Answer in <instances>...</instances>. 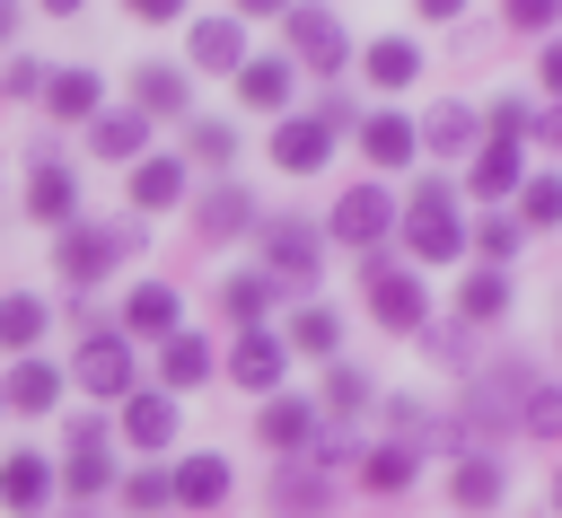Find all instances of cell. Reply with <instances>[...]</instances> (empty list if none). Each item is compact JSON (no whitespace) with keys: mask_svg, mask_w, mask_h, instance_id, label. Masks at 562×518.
<instances>
[{"mask_svg":"<svg viewBox=\"0 0 562 518\" xmlns=\"http://www.w3.org/2000/svg\"><path fill=\"white\" fill-rule=\"evenodd\" d=\"M360 290H369V316H378V325H422V281H413V272L369 263V272H360Z\"/></svg>","mask_w":562,"mask_h":518,"instance_id":"obj_5","label":"cell"},{"mask_svg":"<svg viewBox=\"0 0 562 518\" xmlns=\"http://www.w3.org/2000/svg\"><path fill=\"white\" fill-rule=\"evenodd\" d=\"M386 228H395V202H386L378 184H351V193L334 202V237H342V246H378Z\"/></svg>","mask_w":562,"mask_h":518,"instance_id":"obj_4","label":"cell"},{"mask_svg":"<svg viewBox=\"0 0 562 518\" xmlns=\"http://www.w3.org/2000/svg\"><path fill=\"white\" fill-rule=\"evenodd\" d=\"M465 132H474L465 105H439V114H430V140H439V149H465Z\"/></svg>","mask_w":562,"mask_h":518,"instance_id":"obj_38","label":"cell"},{"mask_svg":"<svg viewBox=\"0 0 562 518\" xmlns=\"http://www.w3.org/2000/svg\"><path fill=\"white\" fill-rule=\"evenodd\" d=\"M88 123H97V132H88V149H97V158H132V149L149 140V123H140V114H88Z\"/></svg>","mask_w":562,"mask_h":518,"instance_id":"obj_20","label":"cell"},{"mask_svg":"<svg viewBox=\"0 0 562 518\" xmlns=\"http://www.w3.org/2000/svg\"><path fill=\"white\" fill-rule=\"evenodd\" d=\"M123 492H132V509H158V500H167V474H158V465H140Z\"/></svg>","mask_w":562,"mask_h":518,"instance_id":"obj_42","label":"cell"},{"mask_svg":"<svg viewBox=\"0 0 562 518\" xmlns=\"http://www.w3.org/2000/svg\"><path fill=\"white\" fill-rule=\"evenodd\" d=\"M123 430H132L140 448H167V439H176V395H158V386H132V395H123Z\"/></svg>","mask_w":562,"mask_h":518,"instance_id":"obj_10","label":"cell"},{"mask_svg":"<svg viewBox=\"0 0 562 518\" xmlns=\"http://www.w3.org/2000/svg\"><path fill=\"white\" fill-rule=\"evenodd\" d=\"M105 474H114V457H105V430H97V421H70V457H61V483L88 500V492H105Z\"/></svg>","mask_w":562,"mask_h":518,"instance_id":"obj_7","label":"cell"},{"mask_svg":"<svg viewBox=\"0 0 562 518\" xmlns=\"http://www.w3.org/2000/svg\"><path fill=\"white\" fill-rule=\"evenodd\" d=\"M413 9H422V18H457L465 0H413Z\"/></svg>","mask_w":562,"mask_h":518,"instance_id":"obj_46","label":"cell"},{"mask_svg":"<svg viewBox=\"0 0 562 518\" xmlns=\"http://www.w3.org/2000/svg\"><path fill=\"white\" fill-rule=\"evenodd\" d=\"M79 386H88V395H132V351H123V334H88V342H79Z\"/></svg>","mask_w":562,"mask_h":518,"instance_id":"obj_6","label":"cell"},{"mask_svg":"<svg viewBox=\"0 0 562 518\" xmlns=\"http://www.w3.org/2000/svg\"><path fill=\"white\" fill-rule=\"evenodd\" d=\"M360 483L369 492H404L413 483V448H360Z\"/></svg>","mask_w":562,"mask_h":518,"instance_id":"obj_27","label":"cell"},{"mask_svg":"<svg viewBox=\"0 0 562 518\" xmlns=\"http://www.w3.org/2000/svg\"><path fill=\"white\" fill-rule=\"evenodd\" d=\"M316 421H325L316 404H290V395H272V404H263V439H272V448H307V439H316Z\"/></svg>","mask_w":562,"mask_h":518,"instance_id":"obj_16","label":"cell"},{"mask_svg":"<svg viewBox=\"0 0 562 518\" xmlns=\"http://www.w3.org/2000/svg\"><path fill=\"white\" fill-rule=\"evenodd\" d=\"M26 211H35V219H70V211H79L70 176H61V167H35V184H26Z\"/></svg>","mask_w":562,"mask_h":518,"instance_id":"obj_25","label":"cell"},{"mask_svg":"<svg viewBox=\"0 0 562 518\" xmlns=\"http://www.w3.org/2000/svg\"><path fill=\"white\" fill-rule=\"evenodd\" d=\"M457 307H465V316H474V325H492V316H501V307H509V272H492V263H483V272H474V281H465V299H457Z\"/></svg>","mask_w":562,"mask_h":518,"instance_id":"obj_32","label":"cell"},{"mask_svg":"<svg viewBox=\"0 0 562 518\" xmlns=\"http://www.w3.org/2000/svg\"><path fill=\"white\" fill-rule=\"evenodd\" d=\"M474 246H483V255H492V272H501V263L518 255V219H483V228H474Z\"/></svg>","mask_w":562,"mask_h":518,"instance_id":"obj_36","label":"cell"},{"mask_svg":"<svg viewBox=\"0 0 562 518\" xmlns=\"http://www.w3.org/2000/svg\"><path fill=\"white\" fill-rule=\"evenodd\" d=\"M132 255V228H61V281H97V272H114Z\"/></svg>","mask_w":562,"mask_h":518,"instance_id":"obj_2","label":"cell"},{"mask_svg":"<svg viewBox=\"0 0 562 518\" xmlns=\"http://www.w3.org/2000/svg\"><path fill=\"white\" fill-rule=\"evenodd\" d=\"M9 26H18V0H0V44H9Z\"/></svg>","mask_w":562,"mask_h":518,"instance_id":"obj_47","label":"cell"},{"mask_svg":"<svg viewBox=\"0 0 562 518\" xmlns=\"http://www.w3.org/2000/svg\"><path fill=\"white\" fill-rule=\"evenodd\" d=\"M448 500H457V509H492V500H501V465H492V457H465V465L448 474Z\"/></svg>","mask_w":562,"mask_h":518,"instance_id":"obj_18","label":"cell"},{"mask_svg":"<svg viewBox=\"0 0 562 518\" xmlns=\"http://www.w3.org/2000/svg\"><path fill=\"white\" fill-rule=\"evenodd\" d=\"M158 369H167V386H193V378L211 369V342H202V334H167V360H158Z\"/></svg>","mask_w":562,"mask_h":518,"instance_id":"obj_33","label":"cell"},{"mask_svg":"<svg viewBox=\"0 0 562 518\" xmlns=\"http://www.w3.org/2000/svg\"><path fill=\"white\" fill-rule=\"evenodd\" d=\"M272 509H281V518H299V509H325V474H316V465H290V474L272 483Z\"/></svg>","mask_w":562,"mask_h":518,"instance_id":"obj_28","label":"cell"},{"mask_svg":"<svg viewBox=\"0 0 562 518\" xmlns=\"http://www.w3.org/2000/svg\"><path fill=\"white\" fill-rule=\"evenodd\" d=\"M176 193H184V167H176V158H149V167H132V202H140V211H167Z\"/></svg>","mask_w":562,"mask_h":518,"instance_id":"obj_21","label":"cell"},{"mask_svg":"<svg viewBox=\"0 0 562 518\" xmlns=\"http://www.w3.org/2000/svg\"><path fill=\"white\" fill-rule=\"evenodd\" d=\"M422 351H430V360H448V369H474V342H465V325H430V334H422Z\"/></svg>","mask_w":562,"mask_h":518,"instance_id":"obj_35","label":"cell"},{"mask_svg":"<svg viewBox=\"0 0 562 518\" xmlns=\"http://www.w3.org/2000/svg\"><path fill=\"white\" fill-rule=\"evenodd\" d=\"M509 26H536V35H544V26H553V0H509Z\"/></svg>","mask_w":562,"mask_h":518,"instance_id":"obj_44","label":"cell"},{"mask_svg":"<svg viewBox=\"0 0 562 518\" xmlns=\"http://www.w3.org/2000/svg\"><path fill=\"white\" fill-rule=\"evenodd\" d=\"M0 500H9V518H35V509L53 500V474H44V457H26V448H18V457L0 465Z\"/></svg>","mask_w":562,"mask_h":518,"instance_id":"obj_11","label":"cell"},{"mask_svg":"<svg viewBox=\"0 0 562 518\" xmlns=\"http://www.w3.org/2000/svg\"><path fill=\"white\" fill-rule=\"evenodd\" d=\"M237 9H290V0H237Z\"/></svg>","mask_w":562,"mask_h":518,"instance_id":"obj_49","label":"cell"},{"mask_svg":"<svg viewBox=\"0 0 562 518\" xmlns=\"http://www.w3.org/2000/svg\"><path fill=\"white\" fill-rule=\"evenodd\" d=\"M123 316H132V334H158V342H167V334H176V290H158V281H149V290H132V307H123Z\"/></svg>","mask_w":562,"mask_h":518,"instance_id":"obj_26","label":"cell"},{"mask_svg":"<svg viewBox=\"0 0 562 518\" xmlns=\"http://www.w3.org/2000/svg\"><path fill=\"white\" fill-rule=\"evenodd\" d=\"M281 360H290V351H281L263 325H246V334H237V351H228V378L263 395V386H281Z\"/></svg>","mask_w":562,"mask_h":518,"instance_id":"obj_9","label":"cell"},{"mask_svg":"<svg viewBox=\"0 0 562 518\" xmlns=\"http://www.w3.org/2000/svg\"><path fill=\"white\" fill-rule=\"evenodd\" d=\"M44 9H53V18H70V9H79V0H44Z\"/></svg>","mask_w":562,"mask_h":518,"instance_id":"obj_48","label":"cell"},{"mask_svg":"<svg viewBox=\"0 0 562 518\" xmlns=\"http://www.w3.org/2000/svg\"><path fill=\"white\" fill-rule=\"evenodd\" d=\"M193 149H202V158H228L237 132H228V123H193Z\"/></svg>","mask_w":562,"mask_h":518,"instance_id":"obj_43","label":"cell"},{"mask_svg":"<svg viewBox=\"0 0 562 518\" xmlns=\"http://www.w3.org/2000/svg\"><path fill=\"white\" fill-rule=\"evenodd\" d=\"M360 149H369L378 167H404V158L422 149V132H413L404 114H369V132H360Z\"/></svg>","mask_w":562,"mask_h":518,"instance_id":"obj_15","label":"cell"},{"mask_svg":"<svg viewBox=\"0 0 562 518\" xmlns=\"http://www.w3.org/2000/svg\"><path fill=\"white\" fill-rule=\"evenodd\" d=\"M325 149H334V132H325V123H299V114H290V123L272 132V167H281V176H316V167H325Z\"/></svg>","mask_w":562,"mask_h":518,"instance_id":"obj_8","label":"cell"},{"mask_svg":"<svg viewBox=\"0 0 562 518\" xmlns=\"http://www.w3.org/2000/svg\"><path fill=\"white\" fill-rule=\"evenodd\" d=\"M263 299H272V281H263V272H246V281H220V307H228L237 325H255V316H263Z\"/></svg>","mask_w":562,"mask_h":518,"instance_id":"obj_34","label":"cell"},{"mask_svg":"<svg viewBox=\"0 0 562 518\" xmlns=\"http://www.w3.org/2000/svg\"><path fill=\"white\" fill-rule=\"evenodd\" d=\"M237 97L246 105H281L290 97V61H237Z\"/></svg>","mask_w":562,"mask_h":518,"instance_id":"obj_23","label":"cell"},{"mask_svg":"<svg viewBox=\"0 0 562 518\" xmlns=\"http://www.w3.org/2000/svg\"><path fill=\"white\" fill-rule=\"evenodd\" d=\"M290 342H299V351H334V316H325V307H307V316L290 325Z\"/></svg>","mask_w":562,"mask_h":518,"instance_id":"obj_40","label":"cell"},{"mask_svg":"<svg viewBox=\"0 0 562 518\" xmlns=\"http://www.w3.org/2000/svg\"><path fill=\"white\" fill-rule=\"evenodd\" d=\"M325 395H334V413H360V404H369V386H360V369H334V386H325Z\"/></svg>","mask_w":562,"mask_h":518,"instance_id":"obj_41","label":"cell"},{"mask_svg":"<svg viewBox=\"0 0 562 518\" xmlns=\"http://www.w3.org/2000/svg\"><path fill=\"white\" fill-rule=\"evenodd\" d=\"M44 105H53V114H70V123H79V114H97V70H53V79H44Z\"/></svg>","mask_w":562,"mask_h":518,"instance_id":"obj_19","label":"cell"},{"mask_svg":"<svg viewBox=\"0 0 562 518\" xmlns=\"http://www.w3.org/2000/svg\"><path fill=\"white\" fill-rule=\"evenodd\" d=\"M167 500H184V509H211V500H228V457H184V465L167 474Z\"/></svg>","mask_w":562,"mask_h":518,"instance_id":"obj_12","label":"cell"},{"mask_svg":"<svg viewBox=\"0 0 562 518\" xmlns=\"http://www.w3.org/2000/svg\"><path fill=\"white\" fill-rule=\"evenodd\" d=\"M0 88H9V97H44V61H26V53L0 61Z\"/></svg>","mask_w":562,"mask_h":518,"instance_id":"obj_37","label":"cell"},{"mask_svg":"<svg viewBox=\"0 0 562 518\" xmlns=\"http://www.w3.org/2000/svg\"><path fill=\"white\" fill-rule=\"evenodd\" d=\"M0 395H9V404H18V413H44V404H53V395H61V378H53V369H44V360H18V369H9V386H0Z\"/></svg>","mask_w":562,"mask_h":518,"instance_id":"obj_22","label":"cell"},{"mask_svg":"<svg viewBox=\"0 0 562 518\" xmlns=\"http://www.w3.org/2000/svg\"><path fill=\"white\" fill-rule=\"evenodd\" d=\"M553 202H562V193H553V176H536V184L518 193V219H527V228H544V219H553Z\"/></svg>","mask_w":562,"mask_h":518,"instance_id":"obj_39","label":"cell"},{"mask_svg":"<svg viewBox=\"0 0 562 518\" xmlns=\"http://www.w3.org/2000/svg\"><path fill=\"white\" fill-rule=\"evenodd\" d=\"M193 61H202V70H237V61H246L237 18H202V26H193Z\"/></svg>","mask_w":562,"mask_h":518,"instance_id":"obj_14","label":"cell"},{"mask_svg":"<svg viewBox=\"0 0 562 518\" xmlns=\"http://www.w3.org/2000/svg\"><path fill=\"white\" fill-rule=\"evenodd\" d=\"M404 237H413V255H430V263H448L457 246H465V219H457V193L430 176L413 202H404Z\"/></svg>","mask_w":562,"mask_h":518,"instance_id":"obj_1","label":"cell"},{"mask_svg":"<svg viewBox=\"0 0 562 518\" xmlns=\"http://www.w3.org/2000/svg\"><path fill=\"white\" fill-rule=\"evenodd\" d=\"M132 88H140V114H184V70H158V61H149Z\"/></svg>","mask_w":562,"mask_h":518,"instance_id":"obj_31","label":"cell"},{"mask_svg":"<svg viewBox=\"0 0 562 518\" xmlns=\"http://www.w3.org/2000/svg\"><path fill=\"white\" fill-rule=\"evenodd\" d=\"M123 9H132V18H176L184 0H123Z\"/></svg>","mask_w":562,"mask_h":518,"instance_id":"obj_45","label":"cell"},{"mask_svg":"<svg viewBox=\"0 0 562 518\" xmlns=\"http://www.w3.org/2000/svg\"><path fill=\"white\" fill-rule=\"evenodd\" d=\"M509 184H518V140H492V149L474 158V193H483V202H501Z\"/></svg>","mask_w":562,"mask_h":518,"instance_id":"obj_24","label":"cell"},{"mask_svg":"<svg viewBox=\"0 0 562 518\" xmlns=\"http://www.w3.org/2000/svg\"><path fill=\"white\" fill-rule=\"evenodd\" d=\"M202 228H211V237H237V228H255V193H237V184H211V193H202Z\"/></svg>","mask_w":562,"mask_h":518,"instance_id":"obj_17","label":"cell"},{"mask_svg":"<svg viewBox=\"0 0 562 518\" xmlns=\"http://www.w3.org/2000/svg\"><path fill=\"white\" fill-rule=\"evenodd\" d=\"M35 334H44V299H26V290H9V299H0V342H9V351H26Z\"/></svg>","mask_w":562,"mask_h":518,"instance_id":"obj_29","label":"cell"},{"mask_svg":"<svg viewBox=\"0 0 562 518\" xmlns=\"http://www.w3.org/2000/svg\"><path fill=\"white\" fill-rule=\"evenodd\" d=\"M290 53H299L307 70H325V79H334L351 44H342V26H334V9H316V0H299V9H290Z\"/></svg>","mask_w":562,"mask_h":518,"instance_id":"obj_3","label":"cell"},{"mask_svg":"<svg viewBox=\"0 0 562 518\" xmlns=\"http://www.w3.org/2000/svg\"><path fill=\"white\" fill-rule=\"evenodd\" d=\"M413 70H422V53H413L404 35H386V44H369V79H378V88H404Z\"/></svg>","mask_w":562,"mask_h":518,"instance_id":"obj_30","label":"cell"},{"mask_svg":"<svg viewBox=\"0 0 562 518\" xmlns=\"http://www.w3.org/2000/svg\"><path fill=\"white\" fill-rule=\"evenodd\" d=\"M263 255H272V272H263V281H281V272H299V281H307V272H316V228L272 219V228H263Z\"/></svg>","mask_w":562,"mask_h":518,"instance_id":"obj_13","label":"cell"}]
</instances>
